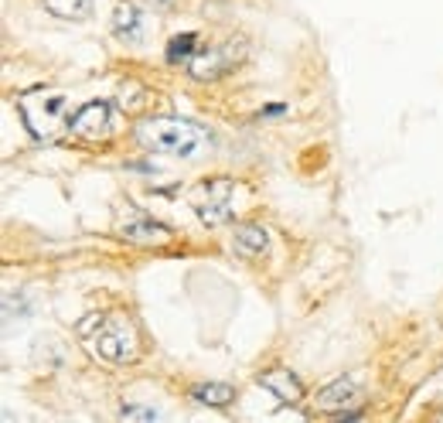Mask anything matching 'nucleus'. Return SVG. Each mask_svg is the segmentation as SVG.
Returning a JSON list of instances; mask_svg holds the SVG:
<instances>
[{"instance_id":"nucleus-13","label":"nucleus","mask_w":443,"mask_h":423,"mask_svg":"<svg viewBox=\"0 0 443 423\" xmlns=\"http://www.w3.org/2000/svg\"><path fill=\"white\" fill-rule=\"evenodd\" d=\"M38 3L48 14L62 17V21H89L92 10H96L92 0H38Z\"/></svg>"},{"instance_id":"nucleus-9","label":"nucleus","mask_w":443,"mask_h":423,"mask_svg":"<svg viewBox=\"0 0 443 423\" xmlns=\"http://www.w3.org/2000/svg\"><path fill=\"white\" fill-rule=\"evenodd\" d=\"M232 250L245 259H259L270 250V229L259 222H239L232 232Z\"/></svg>"},{"instance_id":"nucleus-14","label":"nucleus","mask_w":443,"mask_h":423,"mask_svg":"<svg viewBox=\"0 0 443 423\" xmlns=\"http://www.w3.org/2000/svg\"><path fill=\"white\" fill-rule=\"evenodd\" d=\"M195 55H198V35H195V31L174 35L171 44H167V62H171V65H181V62L188 65Z\"/></svg>"},{"instance_id":"nucleus-2","label":"nucleus","mask_w":443,"mask_h":423,"mask_svg":"<svg viewBox=\"0 0 443 423\" xmlns=\"http://www.w3.org/2000/svg\"><path fill=\"white\" fill-rule=\"evenodd\" d=\"M137 140L150 154H167V157H195L205 147V130L181 116H154L137 127Z\"/></svg>"},{"instance_id":"nucleus-10","label":"nucleus","mask_w":443,"mask_h":423,"mask_svg":"<svg viewBox=\"0 0 443 423\" xmlns=\"http://www.w3.org/2000/svg\"><path fill=\"white\" fill-rule=\"evenodd\" d=\"M144 10L133 3V0H116L113 7V35L126 44H137L144 38Z\"/></svg>"},{"instance_id":"nucleus-4","label":"nucleus","mask_w":443,"mask_h":423,"mask_svg":"<svg viewBox=\"0 0 443 423\" xmlns=\"http://www.w3.org/2000/svg\"><path fill=\"white\" fill-rule=\"evenodd\" d=\"M116 232L126 243H137V246H164V243H171V229L164 222H157L150 212L133 205V202H126L116 212Z\"/></svg>"},{"instance_id":"nucleus-6","label":"nucleus","mask_w":443,"mask_h":423,"mask_svg":"<svg viewBox=\"0 0 443 423\" xmlns=\"http://www.w3.org/2000/svg\"><path fill=\"white\" fill-rule=\"evenodd\" d=\"M69 130L82 137V140H106L116 133V110L106 99H92L82 103L79 110L69 116Z\"/></svg>"},{"instance_id":"nucleus-12","label":"nucleus","mask_w":443,"mask_h":423,"mask_svg":"<svg viewBox=\"0 0 443 423\" xmlns=\"http://www.w3.org/2000/svg\"><path fill=\"white\" fill-rule=\"evenodd\" d=\"M188 396L202 406H229L236 399V389L229 382H195L188 389Z\"/></svg>"},{"instance_id":"nucleus-15","label":"nucleus","mask_w":443,"mask_h":423,"mask_svg":"<svg viewBox=\"0 0 443 423\" xmlns=\"http://www.w3.org/2000/svg\"><path fill=\"white\" fill-rule=\"evenodd\" d=\"M157 413L154 410H137V406H126L123 410V420H154Z\"/></svg>"},{"instance_id":"nucleus-5","label":"nucleus","mask_w":443,"mask_h":423,"mask_svg":"<svg viewBox=\"0 0 443 423\" xmlns=\"http://www.w3.org/2000/svg\"><path fill=\"white\" fill-rule=\"evenodd\" d=\"M17 110H21L24 123L35 137H51L62 123L69 127V120H65L69 116V99L65 96H28V99L17 103Z\"/></svg>"},{"instance_id":"nucleus-3","label":"nucleus","mask_w":443,"mask_h":423,"mask_svg":"<svg viewBox=\"0 0 443 423\" xmlns=\"http://www.w3.org/2000/svg\"><path fill=\"white\" fill-rule=\"evenodd\" d=\"M245 58V42L242 38H229V42H215L208 48H198V55L188 62V76L198 79V83H208V79H222L229 72H236Z\"/></svg>"},{"instance_id":"nucleus-11","label":"nucleus","mask_w":443,"mask_h":423,"mask_svg":"<svg viewBox=\"0 0 443 423\" xmlns=\"http://www.w3.org/2000/svg\"><path fill=\"white\" fill-rule=\"evenodd\" d=\"M205 191H208V198L198 202V218H202L205 225H222V222H229V218H232V209H229V191H232V184L218 178V181L208 184Z\"/></svg>"},{"instance_id":"nucleus-7","label":"nucleus","mask_w":443,"mask_h":423,"mask_svg":"<svg viewBox=\"0 0 443 423\" xmlns=\"http://www.w3.org/2000/svg\"><path fill=\"white\" fill-rule=\"evenodd\" d=\"M256 382H259L280 406H297V403H304V396H307L304 382L297 379L290 369H266V372L256 376Z\"/></svg>"},{"instance_id":"nucleus-1","label":"nucleus","mask_w":443,"mask_h":423,"mask_svg":"<svg viewBox=\"0 0 443 423\" xmlns=\"http://www.w3.org/2000/svg\"><path fill=\"white\" fill-rule=\"evenodd\" d=\"M82 335L99 359L113 365H126L140 359V335L126 314H92L82 325Z\"/></svg>"},{"instance_id":"nucleus-8","label":"nucleus","mask_w":443,"mask_h":423,"mask_svg":"<svg viewBox=\"0 0 443 423\" xmlns=\"http://www.w3.org/2000/svg\"><path fill=\"white\" fill-rule=\"evenodd\" d=\"M358 392H362V382L358 376H341V379L327 382L324 389H318V410L324 413H345L355 399H358Z\"/></svg>"}]
</instances>
